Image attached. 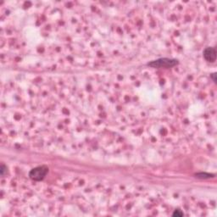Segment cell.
Wrapping results in <instances>:
<instances>
[{"label": "cell", "instance_id": "obj_1", "mask_svg": "<svg viewBox=\"0 0 217 217\" xmlns=\"http://www.w3.org/2000/svg\"><path fill=\"white\" fill-rule=\"evenodd\" d=\"M179 64L178 59H170V58H160V59L152 60L148 62L147 65L153 68H164L169 69L176 66Z\"/></svg>", "mask_w": 217, "mask_h": 217}, {"label": "cell", "instance_id": "obj_2", "mask_svg": "<svg viewBox=\"0 0 217 217\" xmlns=\"http://www.w3.org/2000/svg\"><path fill=\"white\" fill-rule=\"evenodd\" d=\"M48 173V167L46 165H40L30 170L29 177L35 182L42 181Z\"/></svg>", "mask_w": 217, "mask_h": 217}, {"label": "cell", "instance_id": "obj_3", "mask_svg": "<svg viewBox=\"0 0 217 217\" xmlns=\"http://www.w3.org/2000/svg\"><path fill=\"white\" fill-rule=\"evenodd\" d=\"M203 55L206 61L214 63L216 60V50L213 47H207L203 51Z\"/></svg>", "mask_w": 217, "mask_h": 217}, {"label": "cell", "instance_id": "obj_4", "mask_svg": "<svg viewBox=\"0 0 217 217\" xmlns=\"http://www.w3.org/2000/svg\"><path fill=\"white\" fill-rule=\"evenodd\" d=\"M195 177L199 178V179H210V178H213L215 177V175L214 174H210V173H207V172H199V173H196L195 175Z\"/></svg>", "mask_w": 217, "mask_h": 217}, {"label": "cell", "instance_id": "obj_5", "mask_svg": "<svg viewBox=\"0 0 217 217\" xmlns=\"http://www.w3.org/2000/svg\"><path fill=\"white\" fill-rule=\"evenodd\" d=\"M182 216H183V212L180 210H176L172 214V216L174 217H182Z\"/></svg>", "mask_w": 217, "mask_h": 217}, {"label": "cell", "instance_id": "obj_6", "mask_svg": "<svg viewBox=\"0 0 217 217\" xmlns=\"http://www.w3.org/2000/svg\"><path fill=\"white\" fill-rule=\"evenodd\" d=\"M0 173H1V176H4L5 175V173H7V166L4 164H2L1 165V168H0Z\"/></svg>", "mask_w": 217, "mask_h": 217}, {"label": "cell", "instance_id": "obj_7", "mask_svg": "<svg viewBox=\"0 0 217 217\" xmlns=\"http://www.w3.org/2000/svg\"><path fill=\"white\" fill-rule=\"evenodd\" d=\"M210 77H211V79L213 80V82H215V83H216V73H213L210 75Z\"/></svg>", "mask_w": 217, "mask_h": 217}]
</instances>
